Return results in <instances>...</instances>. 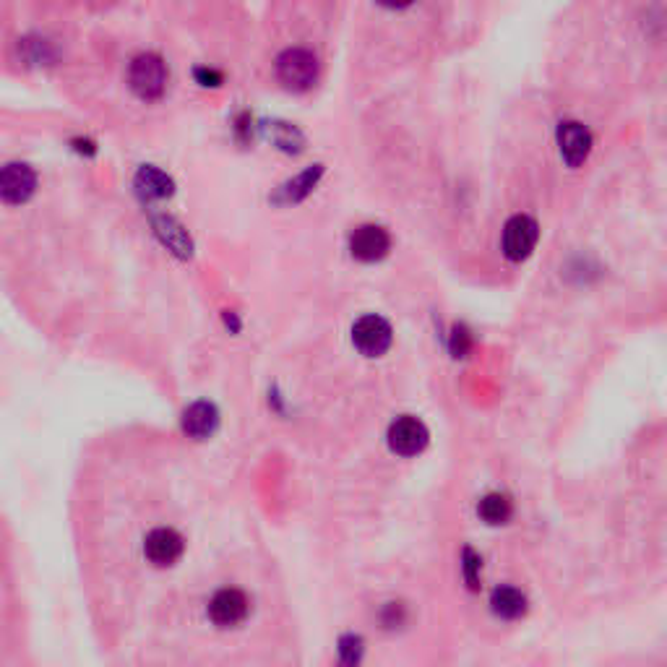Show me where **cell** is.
<instances>
[{
  "label": "cell",
  "mask_w": 667,
  "mask_h": 667,
  "mask_svg": "<svg viewBox=\"0 0 667 667\" xmlns=\"http://www.w3.org/2000/svg\"><path fill=\"white\" fill-rule=\"evenodd\" d=\"M248 608H251V602H248L245 592L232 587L219 589L217 595L212 597V602H209V618H212L219 628L238 626V623L245 621Z\"/></svg>",
  "instance_id": "cell-6"
},
{
  "label": "cell",
  "mask_w": 667,
  "mask_h": 667,
  "mask_svg": "<svg viewBox=\"0 0 667 667\" xmlns=\"http://www.w3.org/2000/svg\"><path fill=\"white\" fill-rule=\"evenodd\" d=\"M217 425H219V412L217 407L209 402H193L183 415V430L191 438H199V441L212 436L214 430H217Z\"/></svg>",
  "instance_id": "cell-11"
},
{
  "label": "cell",
  "mask_w": 667,
  "mask_h": 667,
  "mask_svg": "<svg viewBox=\"0 0 667 667\" xmlns=\"http://www.w3.org/2000/svg\"><path fill=\"white\" fill-rule=\"evenodd\" d=\"M196 76L204 81V86H209V81H214V84H219V81H222V76H219V73H214V71H196Z\"/></svg>",
  "instance_id": "cell-19"
},
{
  "label": "cell",
  "mask_w": 667,
  "mask_h": 667,
  "mask_svg": "<svg viewBox=\"0 0 667 667\" xmlns=\"http://www.w3.org/2000/svg\"><path fill=\"white\" fill-rule=\"evenodd\" d=\"M490 610L496 618L501 621H516L527 613V597H524L522 589L511 587V584H503V587L493 589L490 595Z\"/></svg>",
  "instance_id": "cell-12"
},
{
  "label": "cell",
  "mask_w": 667,
  "mask_h": 667,
  "mask_svg": "<svg viewBox=\"0 0 667 667\" xmlns=\"http://www.w3.org/2000/svg\"><path fill=\"white\" fill-rule=\"evenodd\" d=\"M157 230L159 235L165 238V243L170 245V248H175L178 253L191 251V240H188V235H185V230L178 225V222H172V219H159Z\"/></svg>",
  "instance_id": "cell-15"
},
{
  "label": "cell",
  "mask_w": 667,
  "mask_h": 667,
  "mask_svg": "<svg viewBox=\"0 0 667 667\" xmlns=\"http://www.w3.org/2000/svg\"><path fill=\"white\" fill-rule=\"evenodd\" d=\"M183 548H185L183 535L170 527L154 529V532L146 535V542H144L146 558H149L154 566H172V563L178 561L180 555H183Z\"/></svg>",
  "instance_id": "cell-8"
},
{
  "label": "cell",
  "mask_w": 667,
  "mask_h": 667,
  "mask_svg": "<svg viewBox=\"0 0 667 667\" xmlns=\"http://www.w3.org/2000/svg\"><path fill=\"white\" fill-rule=\"evenodd\" d=\"M136 185H139V191L146 193L149 199H167L172 193V180L167 178L165 172L152 165L141 167V170L136 172Z\"/></svg>",
  "instance_id": "cell-14"
},
{
  "label": "cell",
  "mask_w": 667,
  "mask_h": 667,
  "mask_svg": "<svg viewBox=\"0 0 667 667\" xmlns=\"http://www.w3.org/2000/svg\"><path fill=\"white\" fill-rule=\"evenodd\" d=\"M477 514L485 524H493V527H501L514 516V503L506 493H488L483 501L477 503Z\"/></svg>",
  "instance_id": "cell-13"
},
{
  "label": "cell",
  "mask_w": 667,
  "mask_h": 667,
  "mask_svg": "<svg viewBox=\"0 0 667 667\" xmlns=\"http://www.w3.org/2000/svg\"><path fill=\"white\" fill-rule=\"evenodd\" d=\"M318 175H321V165L308 167V170H305V172H300L298 178H295V180H292V183H290V188H287V193H290V199H292V201L303 199L305 193L311 191L313 185H316Z\"/></svg>",
  "instance_id": "cell-18"
},
{
  "label": "cell",
  "mask_w": 667,
  "mask_h": 667,
  "mask_svg": "<svg viewBox=\"0 0 667 667\" xmlns=\"http://www.w3.org/2000/svg\"><path fill=\"white\" fill-rule=\"evenodd\" d=\"M537 238H540V227H537L535 219L527 217V214H516L503 227V253L511 261H522L535 251Z\"/></svg>",
  "instance_id": "cell-4"
},
{
  "label": "cell",
  "mask_w": 667,
  "mask_h": 667,
  "mask_svg": "<svg viewBox=\"0 0 667 667\" xmlns=\"http://www.w3.org/2000/svg\"><path fill=\"white\" fill-rule=\"evenodd\" d=\"M462 576L469 589H477L483 582V558L472 548H464L462 553Z\"/></svg>",
  "instance_id": "cell-16"
},
{
  "label": "cell",
  "mask_w": 667,
  "mask_h": 667,
  "mask_svg": "<svg viewBox=\"0 0 667 667\" xmlns=\"http://www.w3.org/2000/svg\"><path fill=\"white\" fill-rule=\"evenodd\" d=\"M391 248L389 232L378 225H363L352 232L350 238V251L352 256L360 258V261H378L384 258Z\"/></svg>",
  "instance_id": "cell-9"
},
{
  "label": "cell",
  "mask_w": 667,
  "mask_h": 667,
  "mask_svg": "<svg viewBox=\"0 0 667 667\" xmlns=\"http://www.w3.org/2000/svg\"><path fill=\"white\" fill-rule=\"evenodd\" d=\"M128 81H131V89L139 94L141 100H159L167 86L165 60L154 53L136 55L131 60V68H128Z\"/></svg>",
  "instance_id": "cell-1"
},
{
  "label": "cell",
  "mask_w": 667,
  "mask_h": 667,
  "mask_svg": "<svg viewBox=\"0 0 667 667\" xmlns=\"http://www.w3.org/2000/svg\"><path fill=\"white\" fill-rule=\"evenodd\" d=\"M277 76L284 86L303 92L318 79V58L305 47H287L277 58Z\"/></svg>",
  "instance_id": "cell-2"
},
{
  "label": "cell",
  "mask_w": 667,
  "mask_h": 667,
  "mask_svg": "<svg viewBox=\"0 0 667 667\" xmlns=\"http://www.w3.org/2000/svg\"><path fill=\"white\" fill-rule=\"evenodd\" d=\"M558 146H561V154L568 165H582L584 159L589 157V149H592V133L582 123L568 120V123H561V128H558Z\"/></svg>",
  "instance_id": "cell-10"
},
{
  "label": "cell",
  "mask_w": 667,
  "mask_h": 667,
  "mask_svg": "<svg viewBox=\"0 0 667 667\" xmlns=\"http://www.w3.org/2000/svg\"><path fill=\"white\" fill-rule=\"evenodd\" d=\"M34 185H37V175L29 165L24 162H8L3 170H0V196L6 204H21L27 201L34 193Z\"/></svg>",
  "instance_id": "cell-7"
},
{
  "label": "cell",
  "mask_w": 667,
  "mask_h": 667,
  "mask_svg": "<svg viewBox=\"0 0 667 667\" xmlns=\"http://www.w3.org/2000/svg\"><path fill=\"white\" fill-rule=\"evenodd\" d=\"M428 428L423 420H417L412 415H404L394 420L389 428V446L394 454L399 456H415L428 446Z\"/></svg>",
  "instance_id": "cell-5"
},
{
  "label": "cell",
  "mask_w": 667,
  "mask_h": 667,
  "mask_svg": "<svg viewBox=\"0 0 667 667\" xmlns=\"http://www.w3.org/2000/svg\"><path fill=\"white\" fill-rule=\"evenodd\" d=\"M391 339H394V331H391L389 321L376 316V313L357 318L355 326H352V342L365 357L384 355L391 347Z\"/></svg>",
  "instance_id": "cell-3"
},
{
  "label": "cell",
  "mask_w": 667,
  "mask_h": 667,
  "mask_svg": "<svg viewBox=\"0 0 667 667\" xmlns=\"http://www.w3.org/2000/svg\"><path fill=\"white\" fill-rule=\"evenodd\" d=\"M363 660V639L360 636H344L339 641V665L337 667H357Z\"/></svg>",
  "instance_id": "cell-17"
}]
</instances>
